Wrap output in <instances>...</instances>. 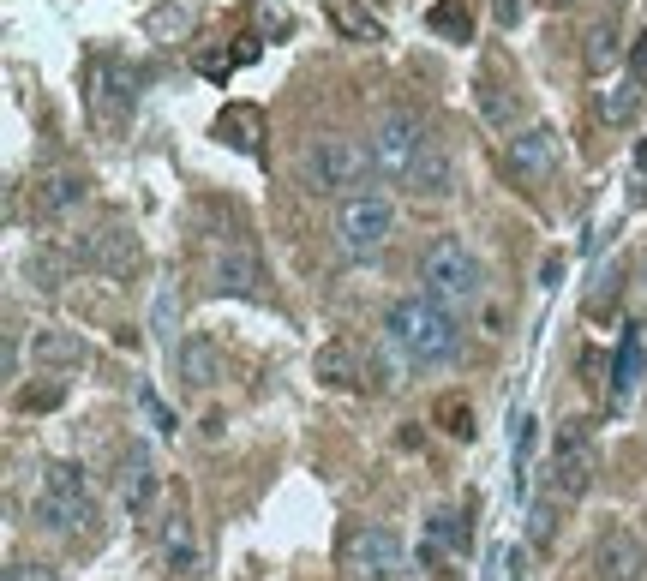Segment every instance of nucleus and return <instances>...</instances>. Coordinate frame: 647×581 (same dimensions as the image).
<instances>
[{
    "instance_id": "22",
    "label": "nucleus",
    "mask_w": 647,
    "mask_h": 581,
    "mask_svg": "<svg viewBox=\"0 0 647 581\" xmlns=\"http://www.w3.org/2000/svg\"><path fill=\"white\" fill-rule=\"evenodd\" d=\"M30 360H36V366H84L90 348H84V336H72V330H42V336L30 342Z\"/></svg>"
},
{
    "instance_id": "29",
    "label": "nucleus",
    "mask_w": 647,
    "mask_h": 581,
    "mask_svg": "<svg viewBox=\"0 0 647 581\" xmlns=\"http://www.w3.org/2000/svg\"><path fill=\"white\" fill-rule=\"evenodd\" d=\"M432 420H438V426H444L450 438H462V444L474 438V408H468L462 396H438V408H432Z\"/></svg>"
},
{
    "instance_id": "5",
    "label": "nucleus",
    "mask_w": 647,
    "mask_h": 581,
    "mask_svg": "<svg viewBox=\"0 0 647 581\" xmlns=\"http://www.w3.org/2000/svg\"><path fill=\"white\" fill-rule=\"evenodd\" d=\"M426 144H432V138H426V126H420V114H414V108H390V114H378V126L366 132L372 174H378V180H408Z\"/></svg>"
},
{
    "instance_id": "23",
    "label": "nucleus",
    "mask_w": 647,
    "mask_h": 581,
    "mask_svg": "<svg viewBox=\"0 0 647 581\" xmlns=\"http://www.w3.org/2000/svg\"><path fill=\"white\" fill-rule=\"evenodd\" d=\"M642 372H647L642 336H636V330H624L618 360H612V396H618V402H630V396H636V384H642Z\"/></svg>"
},
{
    "instance_id": "8",
    "label": "nucleus",
    "mask_w": 647,
    "mask_h": 581,
    "mask_svg": "<svg viewBox=\"0 0 647 581\" xmlns=\"http://www.w3.org/2000/svg\"><path fill=\"white\" fill-rule=\"evenodd\" d=\"M600 462H594V444H588V420H564L558 444H552V480L564 498H588Z\"/></svg>"
},
{
    "instance_id": "6",
    "label": "nucleus",
    "mask_w": 647,
    "mask_h": 581,
    "mask_svg": "<svg viewBox=\"0 0 647 581\" xmlns=\"http://www.w3.org/2000/svg\"><path fill=\"white\" fill-rule=\"evenodd\" d=\"M342 570L354 581H408V546L390 528H348L342 534Z\"/></svg>"
},
{
    "instance_id": "1",
    "label": "nucleus",
    "mask_w": 647,
    "mask_h": 581,
    "mask_svg": "<svg viewBox=\"0 0 647 581\" xmlns=\"http://www.w3.org/2000/svg\"><path fill=\"white\" fill-rule=\"evenodd\" d=\"M384 348L402 366H450L462 354V312H450L426 288L420 294H402L384 312Z\"/></svg>"
},
{
    "instance_id": "15",
    "label": "nucleus",
    "mask_w": 647,
    "mask_h": 581,
    "mask_svg": "<svg viewBox=\"0 0 647 581\" xmlns=\"http://www.w3.org/2000/svg\"><path fill=\"white\" fill-rule=\"evenodd\" d=\"M174 372H180V384H192V390H210L216 378H222V348L210 342V336H180V348H174Z\"/></svg>"
},
{
    "instance_id": "21",
    "label": "nucleus",
    "mask_w": 647,
    "mask_h": 581,
    "mask_svg": "<svg viewBox=\"0 0 647 581\" xmlns=\"http://www.w3.org/2000/svg\"><path fill=\"white\" fill-rule=\"evenodd\" d=\"M636 108H642V72H630V78L606 84V90H600V102H594V114H600L606 126H630V120H636Z\"/></svg>"
},
{
    "instance_id": "19",
    "label": "nucleus",
    "mask_w": 647,
    "mask_h": 581,
    "mask_svg": "<svg viewBox=\"0 0 647 581\" xmlns=\"http://www.w3.org/2000/svg\"><path fill=\"white\" fill-rule=\"evenodd\" d=\"M192 24H198V6L192 0H162V6L144 12V36L150 42H186Z\"/></svg>"
},
{
    "instance_id": "35",
    "label": "nucleus",
    "mask_w": 647,
    "mask_h": 581,
    "mask_svg": "<svg viewBox=\"0 0 647 581\" xmlns=\"http://www.w3.org/2000/svg\"><path fill=\"white\" fill-rule=\"evenodd\" d=\"M150 318H156V330H162V336H174L180 306H174V294H168V288H156V312H150Z\"/></svg>"
},
{
    "instance_id": "31",
    "label": "nucleus",
    "mask_w": 647,
    "mask_h": 581,
    "mask_svg": "<svg viewBox=\"0 0 647 581\" xmlns=\"http://www.w3.org/2000/svg\"><path fill=\"white\" fill-rule=\"evenodd\" d=\"M42 486H48V492H72V498L90 492V480H84L78 462H48V468H42Z\"/></svg>"
},
{
    "instance_id": "2",
    "label": "nucleus",
    "mask_w": 647,
    "mask_h": 581,
    "mask_svg": "<svg viewBox=\"0 0 647 581\" xmlns=\"http://www.w3.org/2000/svg\"><path fill=\"white\" fill-rule=\"evenodd\" d=\"M420 288L432 300H444L450 312H468L486 300V264L474 246H462L456 234H438L426 252H420Z\"/></svg>"
},
{
    "instance_id": "20",
    "label": "nucleus",
    "mask_w": 647,
    "mask_h": 581,
    "mask_svg": "<svg viewBox=\"0 0 647 581\" xmlns=\"http://www.w3.org/2000/svg\"><path fill=\"white\" fill-rule=\"evenodd\" d=\"M216 138H228L234 150H258V138H264V114L252 108V102H228L222 114H216Z\"/></svg>"
},
{
    "instance_id": "17",
    "label": "nucleus",
    "mask_w": 647,
    "mask_h": 581,
    "mask_svg": "<svg viewBox=\"0 0 647 581\" xmlns=\"http://www.w3.org/2000/svg\"><path fill=\"white\" fill-rule=\"evenodd\" d=\"M162 564L174 576H198L204 570V546H198V528L186 516H168L162 522Z\"/></svg>"
},
{
    "instance_id": "12",
    "label": "nucleus",
    "mask_w": 647,
    "mask_h": 581,
    "mask_svg": "<svg viewBox=\"0 0 647 581\" xmlns=\"http://www.w3.org/2000/svg\"><path fill=\"white\" fill-rule=\"evenodd\" d=\"M210 288L228 294V300H264V294H270V288H264V264H258L246 246H222V252H216Z\"/></svg>"
},
{
    "instance_id": "39",
    "label": "nucleus",
    "mask_w": 647,
    "mask_h": 581,
    "mask_svg": "<svg viewBox=\"0 0 647 581\" xmlns=\"http://www.w3.org/2000/svg\"><path fill=\"white\" fill-rule=\"evenodd\" d=\"M0 366H6V378H18V372H24V348H18V330H6V354H0Z\"/></svg>"
},
{
    "instance_id": "4",
    "label": "nucleus",
    "mask_w": 647,
    "mask_h": 581,
    "mask_svg": "<svg viewBox=\"0 0 647 581\" xmlns=\"http://www.w3.org/2000/svg\"><path fill=\"white\" fill-rule=\"evenodd\" d=\"M396 240V204L384 192H348L336 204V246L348 264H372Z\"/></svg>"
},
{
    "instance_id": "3",
    "label": "nucleus",
    "mask_w": 647,
    "mask_h": 581,
    "mask_svg": "<svg viewBox=\"0 0 647 581\" xmlns=\"http://www.w3.org/2000/svg\"><path fill=\"white\" fill-rule=\"evenodd\" d=\"M366 174H372V150L354 144L348 132H324V138H312L306 156H300V186H306L312 198H348Z\"/></svg>"
},
{
    "instance_id": "30",
    "label": "nucleus",
    "mask_w": 647,
    "mask_h": 581,
    "mask_svg": "<svg viewBox=\"0 0 647 581\" xmlns=\"http://www.w3.org/2000/svg\"><path fill=\"white\" fill-rule=\"evenodd\" d=\"M318 378H324V384H354V354H348L342 342L318 348Z\"/></svg>"
},
{
    "instance_id": "33",
    "label": "nucleus",
    "mask_w": 647,
    "mask_h": 581,
    "mask_svg": "<svg viewBox=\"0 0 647 581\" xmlns=\"http://www.w3.org/2000/svg\"><path fill=\"white\" fill-rule=\"evenodd\" d=\"M594 282H600V288H588V312H600V306H612V300H618V282H624V276H618V264H606V270H600Z\"/></svg>"
},
{
    "instance_id": "36",
    "label": "nucleus",
    "mask_w": 647,
    "mask_h": 581,
    "mask_svg": "<svg viewBox=\"0 0 647 581\" xmlns=\"http://www.w3.org/2000/svg\"><path fill=\"white\" fill-rule=\"evenodd\" d=\"M336 24H342L348 36H384V30H378V18H360V12H348V6L336 12Z\"/></svg>"
},
{
    "instance_id": "9",
    "label": "nucleus",
    "mask_w": 647,
    "mask_h": 581,
    "mask_svg": "<svg viewBox=\"0 0 647 581\" xmlns=\"http://www.w3.org/2000/svg\"><path fill=\"white\" fill-rule=\"evenodd\" d=\"M66 252H72V264H90V270H108V276H126V270L138 264V240H132V228H120V222H102L96 234H84V240H72Z\"/></svg>"
},
{
    "instance_id": "16",
    "label": "nucleus",
    "mask_w": 647,
    "mask_h": 581,
    "mask_svg": "<svg viewBox=\"0 0 647 581\" xmlns=\"http://www.w3.org/2000/svg\"><path fill=\"white\" fill-rule=\"evenodd\" d=\"M156 492H162V474L150 468L144 450H132L126 468H120V510H126V516H150V510H156Z\"/></svg>"
},
{
    "instance_id": "26",
    "label": "nucleus",
    "mask_w": 647,
    "mask_h": 581,
    "mask_svg": "<svg viewBox=\"0 0 647 581\" xmlns=\"http://www.w3.org/2000/svg\"><path fill=\"white\" fill-rule=\"evenodd\" d=\"M426 24H432L444 42H468V36H474V12H468L462 0H438V6L426 12Z\"/></svg>"
},
{
    "instance_id": "7",
    "label": "nucleus",
    "mask_w": 647,
    "mask_h": 581,
    "mask_svg": "<svg viewBox=\"0 0 647 581\" xmlns=\"http://www.w3.org/2000/svg\"><path fill=\"white\" fill-rule=\"evenodd\" d=\"M138 84H144V72H138L132 60H120V54H90V66H84V102H90L96 120L132 114Z\"/></svg>"
},
{
    "instance_id": "24",
    "label": "nucleus",
    "mask_w": 647,
    "mask_h": 581,
    "mask_svg": "<svg viewBox=\"0 0 647 581\" xmlns=\"http://www.w3.org/2000/svg\"><path fill=\"white\" fill-rule=\"evenodd\" d=\"M582 60H588V72H594V78H606V72L624 60V42H618V24H612V18L588 30V48H582Z\"/></svg>"
},
{
    "instance_id": "32",
    "label": "nucleus",
    "mask_w": 647,
    "mask_h": 581,
    "mask_svg": "<svg viewBox=\"0 0 647 581\" xmlns=\"http://www.w3.org/2000/svg\"><path fill=\"white\" fill-rule=\"evenodd\" d=\"M138 408H144V420H150V426H156L162 438H174V426H180V420H174V414L162 408V396H156L150 384H138Z\"/></svg>"
},
{
    "instance_id": "13",
    "label": "nucleus",
    "mask_w": 647,
    "mask_h": 581,
    "mask_svg": "<svg viewBox=\"0 0 647 581\" xmlns=\"http://www.w3.org/2000/svg\"><path fill=\"white\" fill-rule=\"evenodd\" d=\"M30 522L42 528V534H60V540H72V534H84L90 522H96V510H90V492L84 498H72V492H36L30 498Z\"/></svg>"
},
{
    "instance_id": "11",
    "label": "nucleus",
    "mask_w": 647,
    "mask_h": 581,
    "mask_svg": "<svg viewBox=\"0 0 647 581\" xmlns=\"http://www.w3.org/2000/svg\"><path fill=\"white\" fill-rule=\"evenodd\" d=\"M414 198H426V204H438V198H450L456 186H462V162H456V150L444 144V138H432L426 150H420V162H414V174L402 180Z\"/></svg>"
},
{
    "instance_id": "42",
    "label": "nucleus",
    "mask_w": 647,
    "mask_h": 581,
    "mask_svg": "<svg viewBox=\"0 0 647 581\" xmlns=\"http://www.w3.org/2000/svg\"><path fill=\"white\" fill-rule=\"evenodd\" d=\"M510 581H522V576H510Z\"/></svg>"
},
{
    "instance_id": "27",
    "label": "nucleus",
    "mask_w": 647,
    "mask_h": 581,
    "mask_svg": "<svg viewBox=\"0 0 647 581\" xmlns=\"http://www.w3.org/2000/svg\"><path fill=\"white\" fill-rule=\"evenodd\" d=\"M66 264H72V252H30L24 258V276H30V288H42V294H54L60 282H66Z\"/></svg>"
},
{
    "instance_id": "10",
    "label": "nucleus",
    "mask_w": 647,
    "mask_h": 581,
    "mask_svg": "<svg viewBox=\"0 0 647 581\" xmlns=\"http://www.w3.org/2000/svg\"><path fill=\"white\" fill-rule=\"evenodd\" d=\"M558 156H564V144H558L552 126H522V132L504 144V168H510L516 180H546V174H558Z\"/></svg>"
},
{
    "instance_id": "14",
    "label": "nucleus",
    "mask_w": 647,
    "mask_h": 581,
    "mask_svg": "<svg viewBox=\"0 0 647 581\" xmlns=\"http://www.w3.org/2000/svg\"><path fill=\"white\" fill-rule=\"evenodd\" d=\"M594 576L600 581H642L647 576V546L630 528H606L594 546Z\"/></svg>"
},
{
    "instance_id": "25",
    "label": "nucleus",
    "mask_w": 647,
    "mask_h": 581,
    "mask_svg": "<svg viewBox=\"0 0 647 581\" xmlns=\"http://www.w3.org/2000/svg\"><path fill=\"white\" fill-rule=\"evenodd\" d=\"M468 516H456V510H444V516H432V540H426V564L432 558H444V552H468Z\"/></svg>"
},
{
    "instance_id": "40",
    "label": "nucleus",
    "mask_w": 647,
    "mask_h": 581,
    "mask_svg": "<svg viewBox=\"0 0 647 581\" xmlns=\"http://www.w3.org/2000/svg\"><path fill=\"white\" fill-rule=\"evenodd\" d=\"M492 18H498V24H504V30H510V24H516V18H522V0H492Z\"/></svg>"
},
{
    "instance_id": "34",
    "label": "nucleus",
    "mask_w": 647,
    "mask_h": 581,
    "mask_svg": "<svg viewBox=\"0 0 647 581\" xmlns=\"http://www.w3.org/2000/svg\"><path fill=\"white\" fill-rule=\"evenodd\" d=\"M528 540L546 552L552 546V504H534V516H528Z\"/></svg>"
},
{
    "instance_id": "28",
    "label": "nucleus",
    "mask_w": 647,
    "mask_h": 581,
    "mask_svg": "<svg viewBox=\"0 0 647 581\" xmlns=\"http://www.w3.org/2000/svg\"><path fill=\"white\" fill-rule=\"evenodd\" d=\"M474 102H480V114H486L498 132H510V120H516V96H504L492 78H480V84H474Z\"/></svg>"
},
{
    "instance_id": "41",
    "label": "nucleus",
    "mask_w": 647,
    "mask_h": 581,
    "mask_svg": "<svg viewBox=\"0 0 647 581\" xmlns=\"http://www.w3.org/2000/svg\"><path fill=\"white\" fill-rule=\"evenodd\" d=\"M630 72H642L647 78V30L636 36V48H630Z\"/></svg>"
},
{
    "instance_id": "18",
    "label": "nucleus",
    "mask_w": 647,
    "mask_h": 581,
    "mask_svg": "<svg viewBox=\"0 0 647 581\" xmlns=\"http://www.w3.org/2000/svg\"><path fill=\"white\" fill-rule=\"evenodd\" d=\"M84 198H90V180H84L78 168H60V174H48V180L36 186V210H42V216H72Z\"/></svg>"
},
{
    "instance_id": "37",
    "label": "nucleus",
    "mask_w": 647,
    "mask_h": 581,
    "mask_svg": "<svg viewBox=\"0 0 647 581\" xmlns=\"http://www.w3.org/2000/svg\"><path fill=\"white\" fill-rule=\"evenodd\" d=\"M60 396H66L60 384H42V390H30V396H24V408H30V414H48V408H60Z\"/></svg>"
},
{
    "instance_id": "38",
    "label": "nucleus",
    "mask_w": 647,
    "mask_h": 581,
    "mask_svg": "<svg viewBox=\"0 0 647 581\" xmlns=\"http://www.w3.org/2000/svg\"><path fill=\"white\" fill-rule=\"evenodd\" d=\"M6 581H60L48 564H6Z\"/></svg>"
}]
</instances>
